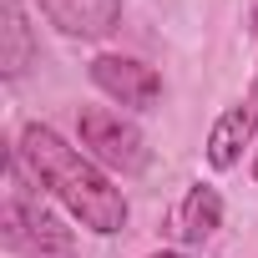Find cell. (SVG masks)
I'll use <instances>...</instances> for the list:
<instances>
[{
    "mask_svg": "<svg viewBox=\"0 0 258 258\" xmlns=\"http://www.w3.org/2000/svg\"><path fill=\"white\" fill-rule=\"evenodd\" d=\"M11 157H16V162L31 172V182H36L41 192H51L86 233L111 238V233L126 228V198H121V187L111 182V172L96 167L81 147H71L56 126L26 121L21 137H16V147H11Z\"/></svg>",
    "mask_w": 258,
    "mask_h": 258,
    "instance_id": "6da1fadb",
    "label": "cell"
},
{
    "mask_svg": "<svg viewBox=\"0 0 258 258\" xmlns=\"http://www.w3.org/2000/svg\"><path fill=\"white\" fill-rule=\"evenodd\" d=\"M36 192L41 187L31 182V172L11 157V192L0 203V243L11 253H26V258H76L71 228L51 208H41Z\"/></svg>",
    "mask_w": 258,
    "mask_h": 258,
    "instance_id": "7a4b0ae2",
    "label": "cell"
},
{
    "mask_svg": "<svg viewBox=\"0 0 258 258\" xmlns=\"http://www.w3.org/2000/svg\"><path fill=\"white\" fill-rule=\"evenodd\" d=\"M76 137H81V152L96 167H106L111 177L147 172V137L132 116L106 111V106H81L76 111Z\"/></svg>",
    "mask_w": 258,
    "mask_h": 258,
    "instance_id": "3957f363",
    "label": "cell"
},
{
    "mask_svg": "<svg viewBox=\"0 0 258 258\" xmlns=\"http://www.w3.org/2000/svg\"><path fill=\"white\" fill-rule=\"evenodd\" d=\"M86 76H91V86H96L101 96H111L121 111L147 116V111H157V106H162V76H157L147 61H137V56L101 51V56H91V61H86Z\"/></svg>",
    "mask_w": 258,
    "mask_h": 258,
    "instance_id": "277c9868",
    "label": "cell"
},
{
    "mask_svg": "<svg viewBox=\"0 0 258 258\" xmlns=\"http://www.w3.org/2000/svg\"><path fill=\"white\" fill-rule=\"evenodd\" d=\"M253 137H258V71H253L248 96L213 121V132H208V142H203L208 167H213V172H233V167L243 162V147H248Z\"/></svg>",
    "mask_w": 258,
    "mask_h": 258,
    "instance_id": "5b68a950",
    "label": "cell"
},
{
    "mask_svg": "<svg viewBox=\"0 0 258 258\" xmlns=\"http://www.w3.org/2000/svg\"><path fill=\"white\" fill-rule=\"evenodd\" d=\"M36 11L71 41H106L121 26V0H36Z\"/></svg>",
    "mask_w": 258,
    "mask_h": 258,
    "instance_id": "8992f818",
    "label": "cell"
},
{
    "mask_svg": "<svg viewBox=\"0 0 258 258\" xmlns=\"http://www.w3.org/2000/svg\"><path fill=\"white\" fill-rule=\"evenodd\" d=\"M36 61H41V41H36L26 0H0V76L21 81Z\"/></svg>",
    "mask_w": 258,
    "mask_h": 258,
    "instance_id": "52a82bcc",
    "label": "cell"
},
{
    "mask_svg": "<svg viewBox=\"0 0 258 258\" xmlns=\"http://www.w3.org/2000/svg\"><path fill=\"white\" fill-rule=\"evenodd\" d=\"M218 228H223V192H218L213 182H192L187 198H182V213H177L182 243H187V248H203V243L218 238Z\"/></svg>",
    "mask_w": 258,
    "mask_h": 258,
    "instance_id": "ba28073f",
    "label": "cell"
},
{
    "mask_svg": "<svg viewBox=\"0 0 258 258\" xmlns=\"http://www.w3.org/2000/svg\"><path fill=\"white\" fill-rule=\"evenodd\" d=\"M147 258H187V253H172V248H162V253H147Z\"/></svg>",
    "mask_w": 258,
    "mask_h": 258,
    "instance_id": "9c48e42d",
    "label": "cell"
},
{
    "mask_svg": "<svg viewBox=\"0 0 258 258\" xmlns=\"http://www.w3.org/2000/svg\"><path fill=\"white\" fill-rule=\"evenodd\" d=\"M248 172H253V182H258V147H253V167H248Z\"/></svg>",
    "mask_w": 258,
    "mask_h": 258,
    "instance_id": "30bf717a",
    "label": "cell"
},
{
    "mask_svg": "<svg viewBox=\"0 0 258 258\" xmlns=\"http://www.w3.org/2000/svg\"><path fill=\"white\" fill-rule=\"evenodd\" d=\"M253 31H258V0H253Z\"/></svg>",
    "mask_w": 258,
    "mask_h": 258,
    "instance_id": "8fae6325",
    "label": "cell"
}]
</instances>
